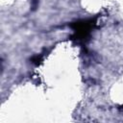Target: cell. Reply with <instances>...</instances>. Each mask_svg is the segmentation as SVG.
<instances>
[{"label": "cell", "instance_id": "obj_1", "mask_svg": "<svg viewBox=\"0 0 123 123\" xmlns=\"http://www.w3.org/2000/svg\"><path fill=\"white\" fill-rule=\"evenodd\" d=\"M94 20H82L78 22H74L71 24V27L75 30V37L76 39H85L87 37L91 28L94 26Z\"/></svg>", "mask_w": 123, "mask_h": 123}, {"label": "cell", "instance_id": "obj_2", "mask_svg": "<svg viewBox=\"0 0 123 123\" xmlns=\"http://www.w3.org/2000/svg\"><path fill=\"white\" fill-rule=\"evenodd\" d=\"M40 62H41V57L40 56H35L33 59H32V62L33 63H35V64H38V63H40Z\"/></svg>", "mask_w": 123, "mask_h": 123}]
</instances>
